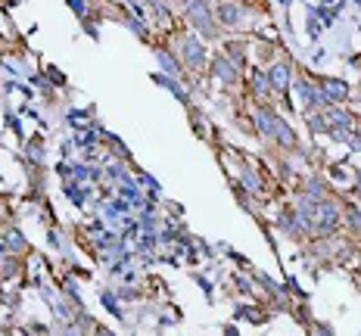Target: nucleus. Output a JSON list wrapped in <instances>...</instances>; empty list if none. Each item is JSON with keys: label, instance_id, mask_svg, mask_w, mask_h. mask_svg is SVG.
Instances as JSON below:
<instances>
[{"label": "nucleus", "instance_id": "obj_1", "mask_svg": "<svg viewBox=\"0 0 361 336\" xmlns=\"http://www.w3.org/2000/svg\"><path fill=\"white\" fill-rule=\"evenodd\" d=\"M327 91H330L333 97H346V87H343V84H327Z\"/></svg>", "mask_w": 361, "mask_h": 336}, {"label": "nucleus", "instance_id": "obj_3", "mask_svg": "<svg viewBox=\"0 0 361 336\" xmlns=\"http://www.w3.org/2000/svg\"><path fill=\"white\" fill-rule=\"evenodd\" d=\"M358 190H361V184H358Z\"/></svg>", "mask_w": 361, "mask_h": 336}, {"label": "nucleus", "instance_id": "obj_2", "mask_svg": "<svg viewBox=\"0 0 361 336\" xmlns=\"http://www.w3.org/2000/svg\"><path fill=\"white\" fill-rule=\"evenodd\" d=\"M221 16H224L227 22H233V19H237V10H230V7H224V10H221Z\"/></svg>", "mask_w": 361, "mask_h": 336}]
</instances>
